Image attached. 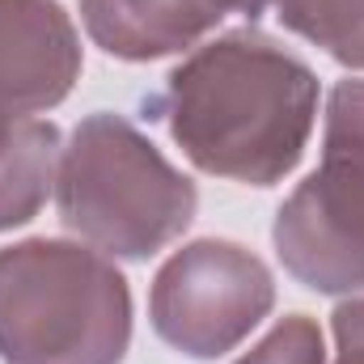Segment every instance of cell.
<instances>
[{"label":"cell","instance_id":"cell-9","mask_svg":"<svg viewBox=\"0 0 364 364\" xmlns=\"http://www.w3.org/2000/svg\"><path fill=\"white\" fill-rule=\"evenodd\" d=\"M275 4L279 21L335 60L364 68V0H259Z\"/></svg>","mask_w":364,"mask_h":364},{"label":"cell","instance_id":"cell-6","mask_svg":"<svg viewBox=\"0 0 364 364\" xmlns=\"http://www.w3.org/2000/svg\"><path fill=\"white\" fill-rule=\"evenodd\" d=\"M81 68L77 34L51 0H0V114L55 106Z\"/></svg>","mask_w":364,"mask_h":364},{"label":"cell","instance_id":"cell-4","mask_svg":"<svg viewBox=\"0 0 364 364\" xmlns=\"http://www.w3.org/2000/svg\"><path fill=\"white\" fill-rule=\"evenodd\" d=\"M275 246L318 292L364 288V81L331 93L322 166L279 208Z\"/></svg>","mask_w":364,"mask_h":364},{"label":"cell","instance_id":"cell-11","mask_svg":"<svg viewBox=\"0 0 364 364\" xmlns=\"http://www.w3.org/2000/svg\"><path fill=\"white\" fill-rule=\"evenodd\" d=\"M335 339H339V364H364V296L335 314Z\"/></svg>","mask_w":364,"mask_h":364},{"label":"cell","instance_id":"cell-5","mask_svg":"<svg viewBox=\"0 0 364 364\" xmlns=\"http://www.w3.org/2000/svg\"><path fill=\"white\" fill-rule=\"evenodd\" d=\"M272 309L267 267L229 242H195L153 284V326L186 356L212 360Z\"/></svg>","mask_w":364,"mask_h":364},{"label":"cell","instance_id":"cell-7","mask_svg":"<svg viewBox=\"0 0 364 364\" xmlns=\"http://www.w3.org/2000/svg\"><path fill=\"white\" fill-rule=\"evenodd\" d=\"M259 13L255 0H81L93 43L119 60H157L203 38L225 13Z\"/></svg>","mask_w":364,"mask_h":364},{"label":"cell","instance_id":"cell-3","mask_svg":"<svg viewBox=\"0 0 364 364\" xmlns=\"http://www.w3.org/2000/svg\"><path fill=\"white\" fill-rule=\"evenodd\" d=\"M60 216L106 255L144 259L195 216V186L123 119L93 114L60 161Z\"/></svg>","mask_w":364,"mask_h":364},{"label":"cell","instance_id":"cell-2","mask_svg":"<svg viewBox=\"0 0 364 364\" xmlns=\"http://www.w3.org/2000/svg\"><path fill=\"white\" fill-rule=\"evenodd\" d=\"M127 335V279L97 250L68 242L0 250L4 364H119Z\"/></svg>","mask_w":364,"mask_h":364},{"label":"cell","instance_id":"cell-8","mask_svg":"<svg viewBox=\"0 0 364 364\" xmlns=\"http://www.w3.org/2000/svg\"><path fill=\"white\" fill-rule=\"evenodd\" d=\"M60 132L26 114H0V229L21 225L47 199Z\"/></svg>","mask_w":364,"mask_h":364},{"label":"cell","instance_id":"cell-10","mask_svg":"<svg viewBox=\"0 0 364 364\" xmlns=\"http://www.w3.org/2000/svg\"><path fill=\"white\" fill-rule=\"evenodd\" d=\"M237 364H322V335L309 318H288Z\"/></svg>","mask_w":364,"mask_h":364},{"label":"cell","instance_id":"cell-1","mask_svg":"<svg viewBox=\"0 0 364 364\" xmlns=\"http://www.w3.org/2000/svg\"><path fill=\"white\" fill-rule=\"evenodd\" d=\"M149 106L199 170L267 186L301 161L318 81L272 38L237 30L178 64Z\"/></svg>","mask_w":364,"mask_h":364}]
</instances>
